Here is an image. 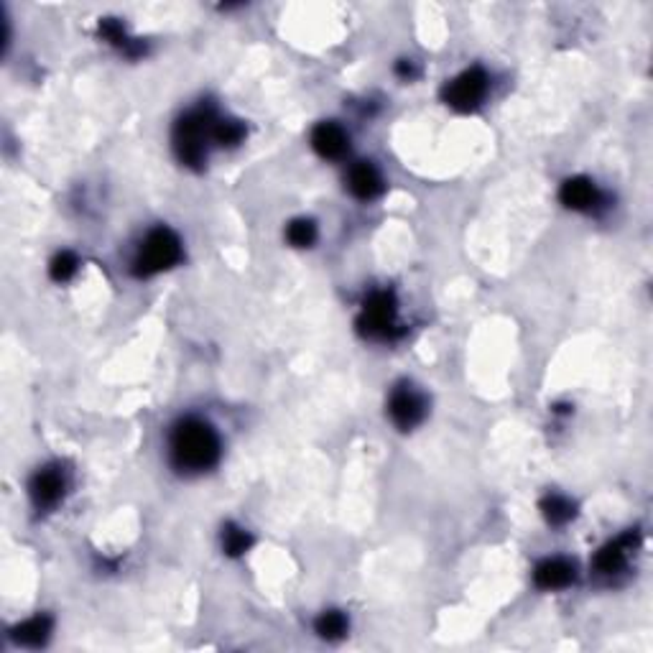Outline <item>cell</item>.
Returning <instances> with one entry per match:
<instances>
[{"mask_svg":"<svg viewBox=\"0 0 653 653\" xmlns=\"http://www.w3.org/2000/svg\"><path fill=\"white\" fill-rule=\"evenodd\" d=\"M220 457V439L215 429L199 418H184L171 434V460L179 470L202 473Z\"/></svg>","mask_w":653,"mask_h":653,"instance_id":"6da1fadb","label":"cell"},{"mask_svg":"<svg viewBox=\"0 0 653 653\" xmlns=\"http://www.w3.org/2000/svg\"><path fill=\"white\" fill-rule=\"evenodd\" d=\"M215 120L207 110H197L179 120L174 128V151H177L179 161L187 166H202L207 159V135H212Z\"/></svg>","mask_w":653,"mask_h":653,"instance_id":"7a4b0ae2","label":"cell"},{"mask_svg":"<svg viewBox=\"0 0 653 653\" xmlns=\"http://www.w3.org/2000/svg\"><path fill=\"white\" fill-rule=\"evenodd\" d=\"M179 258H181V243L179 238L169 230V227H156L153 233H149V238L143 243V248L135 258V276L146 279L153 276L159 271L177 266Z\"/></svg>","mask_w":653,"mask_h":653,"instance_id":"3957f363","label":"cell"},{"mask_svg":"<svg viewBox=\"0 0 653 653\" xmlns=\"http://www.w3.org/2000/svg\"><path fill=\"white\" fill-rule=\"evenodd\" d=\"M393 319H396V299L391 291H375L365 299L363 317H360V332L372 340H388L393 335Z\"/></svg>","mask_w":653,"mask_h":653,"instance_id":"277c9868","label":"cell"},{"mask_svg":"<svg viewBox=\"0 0 653 653\" xmlns=\"http://www.w3.org/2000/svg\"><path fill=\"white\" fill-rule=\"evenodd\" d=\"M488 92V77L480 67L462 72L445 87V103L455 110H473Z\"/></svg>","mask_w":653,"mask_h":653,"instance_id":"5b68a950","label":"cell"},{"mask_svg":"<svg viewBox=\"0 0 653 653\" xmlns=\"http://www.w3.org/2000/svg\"><path fill=\"white\" fill-rule=\"evenodd\" d=\"M388 414L393 418V424L399 429L409 431L414 429L416 424L424 418L427 414V406H424V399L416 393L411 386H399L393 393H391V401H388Z\"/></svg>","mask_w":653,"mask_h":653,"instance_id":"8992f818","label":"cell"},{"mask_svg":"<svg viewBox=\"0 0 653 653\" xmlns=\"http://www.w3.org/2000/svg\"><path fill=\"white\" fill-rule=\"evenodd\" d=\"M64 495V475L57 467H44L31 480V498L39 508H51L57 505Z\"/></svg>","mask_w":653,"mask_h":653,"instance_id":"52a82bcc","label":"cell"},{"mask_svg":"<svg viewBox=\"0 0 653 653\" xmlns=\"http://www.w3.org/2000/svg\"><path fill=\"white\" fill-rule=\"evenodd\" d=\"M312 146L322 159H340L350 149L347 133L335 123H322L317 125L312 133Z\"/></svg>","mask_w":653,"mask_h":653,"instance_id":"ba28073f","label":"cell"},{"mask_svg":"<svg viewBox=\"0 0 653 653\" xmlns=\"http://www.w3.org/2000/svg\"><path fill=\"white\" fill-rule=\"evenodd\" d=\"M559 199H562L569 209H593L594 205L600 202V192H597V187H594L590 179L575 177L566 179L565 184H562Z\"/></svg>","mask_w":653,"mask_h":653,"instance_id":"9c48e42d","label":"cell"},{"mask_svg":"<svg viewBox=\"0 0 653 653\" xmlns=\"http://www.w3.org/2000/svg\"><path fill=\"white\" fill-rule=\"evenodd\" d=\"M534 582L541 590H562L569 582H575V566L565 559H547L536 566Z\"/></svg>","mask_w":653,"mask_h":653,"instance_id":"30bf717a","label":"cell"},{"mask_svg":"<svg viewBox=\"0 0 653 653\" xmlns=\"http://www.w3.org/2000/svg\"><path fill=\"white\" fill-rule=\"evenodd\" d=\"M347 184H350V192L355 194L357 199H372L383 189V179L378 174V169L368 161L353 166Z\"/></svg>","mask_w":653,"mask_h":653,"instance_id":"8fae6325","label":"cell"},{"mask_svg":"<svg viewBox=\"0 0 653 653\" xmlns=\"http://www.w3.org/2000/svg\"><path fill=\"white\" fill-rule=\"evenodd\" d=\"M630 544H633V534L623 536V538L612 541L608 547H602V549L597 551V556H594V569H597L600 575H615V572H621L625 566V559H628Z\"/></svg>","mask_w":653,"mask_h":653,"instance_id":"7c38bea8","label":"cell"},{"mask_svg":"<svg viewBox=\"0 0 653 653\" xmlns=\"http://www.w3.org/2000/svg\"><path fill=\"white\" fill-rule=\"evenodd\" d=\"M49 633H51V621L46 615H36V618H31L26 623L15 625L14 640L21 643V646L36 648V646H44L46 640H49Z\"/></svg>","mask_w":653,"mask_h":653,"instance_id":"4fadbf2b","label":"cell"},{"mask_svg":"<svg viewBox=\"0 0 653 653\" xmlns=\"http://www.w3.org/2000/svg\"><path fill=\"white\" fill-rule=\"evenodd\" d=\"M541 510H544L547 520L554 523V526H562L566 520L575 519V503H569V501L562 498V495H549V498H544Z\"/></svg>","mask_w":653,"mask_h":653,"instance_id":"5bb4252c","label":"cell"},{"mask_svg":"<svg viewBox=\"0 0 653 653\" xmlns=\"http://www.w3.org/2000/svg\"><path fill=\"white\" fill-rule=\"evenodd\" d=\"M317 633L326 640L342 639L347 633V618L342 612H337V610H329L317 621Z\"/></svg>","mask_w":653,"mask_h":653,"instance_id":"9a60e30c","label":"cell"},{"mask_svg":"<svg viewBox=\"0 0 653 653\" xmlns=\"http://www.w3.org/2000/svg\"><path fill=\"white\" fill-rule=\"evenodd\" d=\"M212 138L220 146H238L240 141L245 138V128L238 120H217L215 128H212Z\"/></svg>","mask_w":653,"mask_h":653,"instance_id":"2e32d148","label":"cell"},{"mask_svg":"<svg viewBox=\"0 0 653 653\" xmlns=\"http://www.w3.org/2000/svg\"><path fill=\"white\" fill-rule=\"evenodd\" d=\"M286 238L297 248H309L317 240V225L312 220H294V223L289 225V230H286Z\"/></svg>","mask_w":653,"mask_h":653,"instance_id":"e0dca14e","label":"cell"},{"mask_svg":"<svg viewBox=\"0 0 653 653\" xmlns=\"http://www.w3.org/2000/svg\"><path fill=\"white\" fill-rule=\"evenodd\" d=\"M251 547V534L248 531H243L238 526H227L223 534V549L225 554H230V556H240V554H245Z\"/></svg>","mask_w":653,"mask_h":653,"instance_id":"ac0fdd59","label":"cell"},{"mask_svg":"<svg viewBox=\"0 0 653 653\" xmlns=\"http://www.w3.org/2000/svg\"><path fill=\"white\" fill-rule=\"evenodd\" d=\"M51 279L54 281H69L77 273V258L72 253H60L54 261H51Z\"/></svg>","mask_w":653,"mask_h":653,"instance_id":"d6986e66","label":"cell"}]
</instances>
